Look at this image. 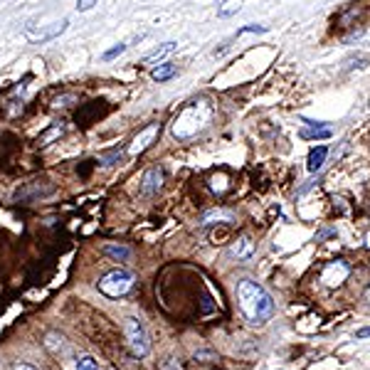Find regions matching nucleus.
<instances>
[{"label":"nucleus","mask_w":370,"mask_h":370,"mask_svg":"<svg viewBox=\"0 0 370 370\" xmlns=\"http://www.w3.org/2000/svg\"><path fill=\"white\" fill-rule=\"evenodd\" d=\"M365 247L370 249V230H368V234H365Z\"/></svg>","instance_id":"a878e982"},{"label":"nucleus","mask_w":370,"mask_h":370,"mask_svg":"<svg viewBox=\"0 0 370 370\" xmlns=\"http://www.w3.org/2000/svg\"><path fill=\"white\" fill-rule=\"evenodd\" d=\"M12 370H40V368H35L32 363H23V360H20V363L12 365Z\"/></svg>","instance_id":"b1692460"},{"label":"nucleus","mask_w":370,"mask_h":370,"mask_svg":"<svg viewBox=\"0 0 370 370\" xmlns=\"http://www.w3.org/2000/svg\"><path fill=\"white\" fill-rule=\"evenodd\" d=\"M365 296H368V301H370V286H368V294H365Z\"/></svg>","instance_id":"bb28decb"},{"label":"nucleus","mask_w":370,"mask_h":370,"mask_svg":"<svg viewBox=\"0 0 370 370\" xmlns=\"http://www.w3.org/2000/svg\"><path fill=\"white\" fill-rule=\"evenodd\" d=\"M42 345L47 348V353H52L55 358H67L69 353H72V348H69V341L64 338L60 331H47V333H45Z\"/></svg>","instance_id":"423d86ee"},{"label":"nucleus","mask_w":370,"mask_h":370,"mask_svg":"<svg viewBox=\"0 0 370 370\" xmlns=\"http://www.w3.org/2000/svg\"><path fill=\"white\" fill-rule=\"evenodd\" d=\"M328 136H331V129L323 123H311L308 129L301 131V138H328Z\"/></svg>","instance_id":"4468645a"},{"label":"nucleus","mask_w":370,"mask_h":370,"mask_svg":"<svg viewBox=\"0 0 370 370\" xmlns=\"http://www.w3.org/2000/svg\"><path fill=\"white\" fill-rule=\"evenodd\" d=\"M173 49H175V42H163L160 47H156L153 52H151V55L143 57V64H156V62L166 60V57L171 55Z\"/></svg>","instance_id":"f8f14e48"},{"label":"nucleus","mask_w":370,"mask_h":370,"mask_svg":"<svg viewBox=\"0 0 370 370\" xmlns=\"http://www.w3.org/2000/svg\"><path fill=\"white\" fill-rule=\"evenodd\" d=\"M123 49H126V45H121V42H119L116 47L106 49V52H104V60H114V57H119V55H121Z\"/></svg>","instance_id":"aec40b11"},{"label":"nucleus","mask_w":370,"mask_h":370,"mask_svg":"<svg viewBox=\"0 0 370 370\" xmlns=\"http://www.w3.org/2000/svg\"><path fill=\"white\" fill-rule=\"evenodd\" d=\"M158 134H160V123H148L146 129H141L134 136V141H131V146H129V156L143 153V151L158 138Z\"/></svg>","instance_id":"39448f33"},{"label":"nucleus","mask_w":370,"mask_h":370,"mask_svg":"<svg viewBox=\"0 0 370 370\" xmlns=\"http://www.w3.org/2000/svg\"><path fill=\"white\" fill-rule=\"evenodd\" d=\"M247 32H267V25H245L237 30V35H247Z\"/></svg>","instance_id":"6ab92c4d"},{"label":"nucleus","mask_w":370,"mask_h":370,"mask_svg":"<svg viewBox=\"0 0 370 370\" xmlns=\"http://www.w3.org/2000/svg\"><path fill=\"white\" fill-rule=\"evenodd\" d=\"M163 188V171L160 168H148L141 178V193L143 195H156Z\"/></svg>","instance_id":"0eeeda50"},{"label":"nucleus","mask_w":370,"mask_h":370,"mask_svg":"<svg viewBox=\"0 0 370 370\" xmlns=\"http://www.w3.org/2000/svg\"><path fill=\"white\" fill-rule=\"evenodd\" d=\"M160 370H180V365H178V360H173V358H168L166 363L160 365Z\"/></svg>","instance_id":"4be33fe9"},{"label":"nucleus","mask_w":370,"mask_h":370,"mask_svg":"<svg viewBox=\"0 0 370 370\" xmlns=\"http://www.w3.org/2000/svg\"><path fill=\"white\" fill-rule=\"evenodd\" d=\"M356 338H370V326L368 328H360V331H356Z\"/></svg>","instance_id":"393cba45"},{"label":"nucleus","mask_w":370,"mask_h":370,"mask_svg":"<svg viewBox=\"0 0 370 370\" xmlns=\"http://www.w3.org/2000/svg\"><path fill=\"white\" fill-rule=\"evenodd\" d=\"M242 8V0H222L220 5H217V18H230L234 12H240Z\"/></svg>","instance_id":"2eb2a0df"},{"label":"nucleus","mask_w":370,"mask_h":370,"mask_svg":"<svg viewBox=\"0 0 370 370\" xmlns=\"http://www.w3.org/2000/svg\"><path fill=\"white\" fill-rule=\"evenodd\" d=\"M134 284H136V277L131 271L111 269L97 282V289L104 296H109V299H121V296H126L131 289H134Z\"/></svg>","instance_id":"7ed1b4c3"},{"label":"nucleus","mask_w":370,"mask_h":370,"mask_svg":"<svg viewBox=\"0 0 370 370\" xmlns=\"http://www.w3.org/2000/svg\"><path fill=\"white\" fill-rule=\"evenodd\" d=\"M123 338L134 358H146L151 353V336H148L143 321L134 319V316L123 321Z\"/></svg>","instance_id":"20e7f679"},{"label":"nucleus","mask_w":370,"mask_h":370,"mask_svg":"<svg viewBox=\"0 0 370 370\" xmlns=\"http://www.w3.org/2000/svg\"><path fill=\"white\" fill-rule=\"evenodd\" d=\"M326 153H328V148L326 146H316V148H311V153H308V171L311 173H316V171H321V166H323V160H326Z\"/></svg>","instance_id":"9b49d317"},{"label":"nucleus","mask_w":370,"mask_h":370,"mask_svg":"<svg viewBox=\"0 0 370 370\" xmlns=\"http://www.w3.org/2000/svg\"><path fill=\"white\" fill-rule=\"evenodd\" d=\"M348 277V264L345 262H331V264L323 269V282L328 284V286H336V284H341L343 279Z\"/></svg>","instance_id":"9d476101"},{"label":"nucleus","mask_w":370,"mask_h":370,"mask_svg":"<svg viewBox=\"0 0 370 370\" xmlns=\"http://www.w3.org/2000/svg\"><path fill=\"white\" fill-rule=\"evenodd\" d=\"M123 158H126V156H123L121 148H114V151H106V153L99 156V163H101V166H121Z\"/></svg>","instance_id":"ddd939ff"},{"label":"nucleus","mask_w":370,"mask_h":370,"mask_svg":"<svg viewBox=\"0 0 370 370\" xmlns=\"http://www.w3.org/2000/svg\"><path fill=\"white\" fill-rule=\"evenodd\" d=\"M104 254L119 259V262H126V259L131 257V249H129V247H123V245H106L104 247Z\"/></svg>","instance_id":"f3484780"},{"label":"nucleus","mask_w":370,"mask_h":370,"mask_svg":"<svg viewBox=\"0 0 370 370\" xmlns=\"http://www.w3.org/2000/svg\"><path fill=\"white\" fill-rule=\"evenodd\" d=\"M237 301L245 319L249 323H267V321L274 316V301L271 296L267 294V289L262 284H257L254 279H240L237 284Z\"/></svg>","instance_id":"f257e3e1"},{"label":"nucleus","mask_w":370,"mask_h":370,"mask_svg":"<svg viewBox=\"0 0 370 370\" xmlns=\"http://www.w3.org/2000/svg\"><path fill=\"white\" fill-rule=\"evenodd\" d=\"M97 3H99V0H77V10H82V12L92 10Z\"/></svg>","instance_id":"412c9836"},{"label":"nucleus","mask_w":370,"mask_h":370,"mask_svg":"<svg viewBox=\"0 0 370 370\" xmlns=\"http://www.w3.org/2000/svg\"><path fill=\"white\" fill-rule=\"evenodd\" d=\"M178 74V67L175 64H158V67L151 72V77H153L156 82H166L171 79V77H175Z\"/></svg>","instance_id":"dca6fc26"},{"label":"nucleus","mask_w":370,"mask_h":370,"mask_svg":"<svg viewBox=\"0 0 370 370\" xmlns=\"http://www.w3.org/2000/svg\"><path fill=\"white\" fill-rule=\"evenodd\" d=\"M212 116H215L212 104H208L205 99H197V101H190V104L175 116L171 131L178 141H188V138H193V136H197L200 131L208 129V123L212 121Z\"/></svg>","instance_id":"f03ea898"},{"label":"nucleus","mask_w":370,"mask_h":370,"mask_svg":"<svg viewBox=\"0 0 370 370\" xmlns=\"http://www.w3.org/2000/svg\"><path fill=\"white\" fill-rule=\"evenodd\" d=\"M72 99H74V97H62V99H57V101H55L52 106H55V109H64V106H69L67 101H72Z\"/></svg>","instance_id":"5701e85b"},{"label":"nucleus","mask_w":370,"mask_h":370,"mask_svg":"<svg viewBox=\"0 0 370 370\" xmlns=\"http://www.w3.org/2000/svg\"><path fill=\"white\" fill-rule=\"evenodd\" d=\"M77 370H99V365L92 356H82L79 360H77Z\"/></svg>","instance_id":"a211bd4d"},{"label":"nucleus","mask_w":370,"mask_h":370,"mask_svg":"<svg viewBox=\"0 0 370 370\" xmlns=\"http://www.w3.org/2000/svg\"><path fill=\"white\" fill-rule=\"evenodd\" d=\"M230 222H234L232 210L217 208V210H210V212H205L203 220H200V225H203V227H210V225H230Z\"/></svg>","instance_id":"1a4fd4ad"},{"label":"nucleus","mask_w":370,"mask_h":370,"mask_svg":"<svg viewBox=\"0 0 370 370\" xmlns=\"http://www.w3.org/2000/svg\"><path fill=\"white\" fill-rule=\"evenodd\" d=\"M254 249H257V245H254V240L249 237V234H240V237L232 242V257L242 259V262L252 259L254 257Z\"/></svg>","instance_id":"6e6552de"}]
</instances>
